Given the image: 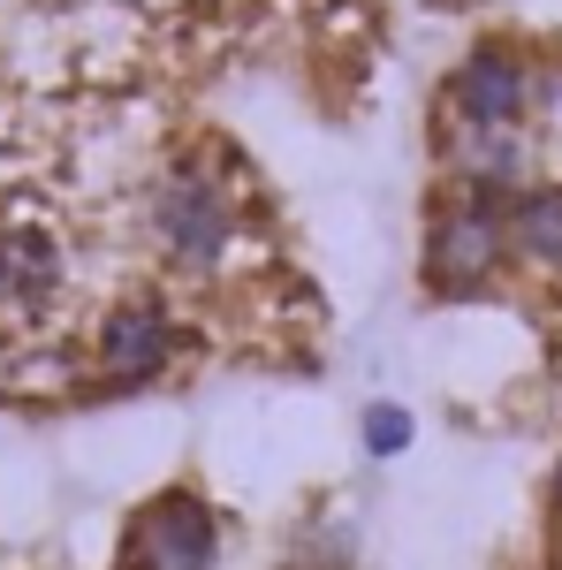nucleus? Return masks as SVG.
<instances>
[{"label": "nucleus", "instance_id": "ddd939ff", "mask_svg": "<svg viewBox=\"0 0 562 570\" xmlns=\"http://www.w3.org/2000/svg\"><path fill=\"white\" fill-rule=\"evenodd\" d=\"M115 8H137V0H115Z\"/></svg>", "mask_w": 562, "mask_h": 570}, {"label": "nucleus", "instance_id": "1a4fd4ad", "mask_svg": "<svg viewBox=\"0 0 562 570\" xmlns=\"http://www.w3.org/2000/svg\"><path fill=\"white\" fill-rule=\"evenodd\" d=\"M289 570H357V525L349 518H304L289 540Z\"/></svg>", "mask_w": 562, "mask_h": 570}, {"label": "nucleus", "instance_id": "f03ea898", "mask_svg": "<svg viewBox=\"0 0 562 570\" xmlns=\"http://www.w3.org/2000/svg\"><path fill=\"white\" fill-rule=\"evenodd\" d=\"M510 266V198H479V190H441L426 214V244H418V282L426 297H486Z\"/></svg>", "mask_w": 562, "mask_h": 570}, {"label": "nucleus", "instance_id": "9d476101", "mask_svg": "<svg viewBox=\"0 0 562 570\" xmlns=\"http://www.w3.org/2000/svg\"><path fill=\"white\" fill-rule=\"evenodd\" d=\"M357 441H365V456L373 464H395L411 441H418V419H411V403H365V419H357Z\"/></svg>", "mask_w": 562, "mask_h": 570}, {"label": "nucleus", "instance_id": "f8f14e48", "mask_svg": "<svg viewBox=\"0 0 562 570\" xmlns=\"http://www.w3.org/2000/svg\"><path fill=\"white\" fill-rule=\"evenodd\" d=\"M548 570H562V540H555V563H548Z\"/></svg>", "mask_w": 562, "mask_h": 570}, {"label": "nucleus", "instance_id": "9b49d317", "mask_svg": "<svg viewBox=\"0 0 562 570\" xmlns=\"http://www.w3.org/2000/svg\"><path fill=\"white\" fill-rule=\"evenodd\" d=\"M548 525H555V540H562V464L548 472Z\"/></svg>", "mask_w": 562, "mask_h": 570}, {"label": "nucleus", "instance_id": "423d86ee", "mask_svg": "<svg viewBox=\"0 0 562 570\" xmlns=\"http://www.w3.org/2000/svg\"><path fill=\"white\" fill-rule=\"evenodd\" d=\"M441 168L448 190H479V198H517L532 190V137L524 130H441Z\"/></svg>", "mask_w": 562, "mask_h": 570}, {"label": "nucleus", "instance_id": "f257e3e1", "mask_svg": "<svg viewBox=\"0 0 562 570\" xmlns=\"http://www.w3.org/2000/svg\"><path fill=\"white\" fill-rule=\"evenodd\" d=\"M145 236H152V252L175 274L220 282L236 266V252H244V190L228 183V168L183 153L168 176L152 183V198H145Z\"/></svg>", "mask_w": 562, "mask_h": 570}, {"label": "nucleus", "instance_id": "0eeeda50", "mask_svg": "<svg viewBox=\"0 0 562 570\" xmlns=\"http://www.w3.org/2000/svg\"><path fill=\"white\" fill-rule=\"evenodd\" d=\"M61 289V244L39 220H8L0 228V305L8 312H39Z\"/></svg>", "mask_w": 562, "mask_h": 570}, {"label": "nucleus", "instance_id": "39448f33", "mask_svg": "<svg viewBox=\"0 0 562 570\" xmlns=\"http://www.w3.org/2000/svg\"><path fill=\"white\" fill-rule=\"evenodd\" d=\"M183 357V320L160 297H122L91 327V381L99 389H152Z\"/></svg>", "mask_w": 562, "mask_h": 570}, {"label": "nucleus", "instance_id": "6e6552de", "mask_svg": "<svg viewBox=\"0 0 562 570\" xmlns=\"http://www.w3.org/2000/svg\"><path fill=\"white\" fill-rule=\"evenodd\" d=\"M510 259L562 282V183H532L510 198Z\"/></svg>", "mask_w": 562, "mask_h": 570}, {"label": "nucleus", "instance_id": "20e7f679", "mask_svg": "<svg viewBox=\"0 0 562 570\" xmlns=\"http://www.w3.org/2000/svg\"><path fill=\"white\" fill-rule=\"evenodd\" d=\"M532 107H540V69L510 39H479L441 85V115L464 130H524Z\"/></svg>", "mask_w": 562, "mask_h": 570}, {"label": "nucleus", "instance_id": "7ed1b4c3", "mask_svg": "<svg viewBox=\"0 0 562 570\" xmlns=\"http://www.w3.org/2000/svg\"><path fill=\"white\" fill-rule=\"evenodd\" d=\"M122 570H220V510L198 487L145 494L122 525Z\"/></svg>", "mask_w": 562, "mask_h": 570}]
</instances>
